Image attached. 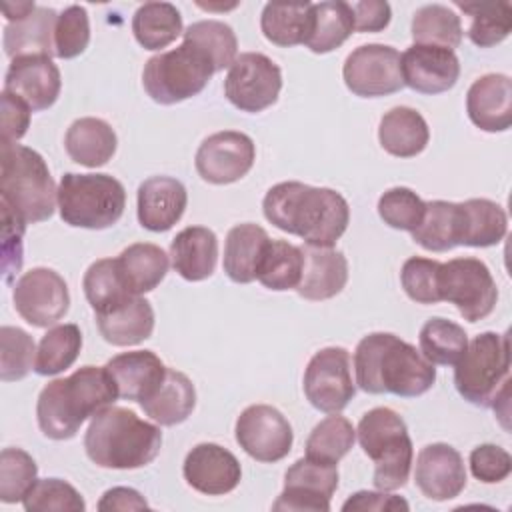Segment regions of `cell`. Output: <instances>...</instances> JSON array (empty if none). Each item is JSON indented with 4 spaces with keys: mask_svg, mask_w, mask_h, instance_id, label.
Instances as JSON below:
<instances>
[{
    "mask_svg": "<svg viewBox=\"0 0 512 512\" xmlns=\"http://www.w3.org/2000/svg\"><path fill=\"white\" fill-rule=\"evenodd\" d=\"M262 210L278 230L324 248H332L350 222V208L342 194L296 180L272 186L262 200Z\"/></svg>",
    "mask_w": 512,
    "mask_h": 512,
    "instance_id": "1",
    "label": "cell"
},
{
    "mask_svg": "<svg viewBox=\"0 0 512 512\" xmlns=\"http://www.w3.org/2000/svg\"><path fill=\"white\" fill-rule=\"evenodd\" d=\"M356 384L368 394L416 398L436 382V368L416 346L390 332L364 336L354 350Z\"/></svg>",
    "mask_w": 512,
    "mask_h": 512,
    "instance_id": "2",
    "label": "cell"
},
{
    "mask_svg": "<svg viewBox=\"0 0 512 512\" xmlns=\"http://www.w3.org/2000/svg\"><path fill=\"white\" fill-rule=\"evenodd\" d=\"M118 390L106 366H82L68 378L48 382L36 402V418L44 436L74 438L88 416L116 402Z\"/></svg>",
    "mask_w": 512,
    "mask_h": 512,
    "instance_id": "3",
    "label": "cell"
},
{
    "mask_svg": "<svg viewBox=\"0 0 512 512\" xmlns=\"http://www.w3.org/2000/svg\"><path fill=\"white\" fill-rule=\"evenodd\" d=\"M162 448V432L122 406H108L92 416L84 450L100 468L134 470L150 464Z\"/></svg>",
    "mask_w": 512,
    "mask_h": 512,
    "instance_id": "4",
    "label": "cell"
},
{
    "mask_svg": "<svg viewBox=\"0 0 512 512\" xmlns=\"http://www.w3.org/2000/svg\"><path fill=\"white\" fill-rule=\"evenodd\" d=\"M0 200L10 204L26 224L44 222L54 214L58 190L44 158L22 144L0 146Z\"/></svg>",
    "mask_w": 512,
    "mask_h": 512,
    "instance_id": "5",
    "label": "cell"
},
{
    "mask_svg": "<svg viewBox=\"0 0 512 512\" xmlns=\"http://www.w3.org/2000/svg\"><path fill=\"white\" fill-rule=\"evenodd\" d=\"M364 454L374 462L372 482L378 490H398L408 482L414 448L406 422L392 408L368 410L356 428Z\"/></svg>",
    "mask_w": 512,
    "mask_h": 512,
    "instance_id": "6",
    "label": "cell"
},
{
    "mask_svg": "<svg viewBox=\"0 0 512 512\" xmlns=\"http://www.w3.org/2000/svg\"><path fill=\"white\" fill-rule=\"evenodd\" d=\"M126 208V190L110 174L66 172L58 186L60 218L74 228L104 230L116 224Z\"/></svg>",
    "mask_w": 512,
    "mask_h": 512,
    "instance_id": "7",
    "label": "cell"
},
{
    "mask_svg": "<svg viewBox=\"0 0 512 512\" xmlns=\"http://www.w3.org/2000/svg\"><path fill=\"white\" fill-rule=\"evenodd\" d=\"M210 58L190 42L160 52L144 64L142 84L146 94L158 104H178L200 94L214 74Z\"/></svg>",
    "mask_w": 512,
    "mask_h": 512,
    "instance_id": "8",
    "label": "cell"
},
{
    "mask_svg": "<svg viewBox=\"0 0 512 512\" xmlns=\"http://www.w3.org/2000/svg\"><path fill=\"white\" fill-rule=\"evenodd\" d=\"M454 366L458 394L470 404L490 406L492 398L510 380L508 336L496 332L474 336Z\"/></svg>",
    "mask_w": 512,
    "mask_h": 512,
    "instance_id": "9",
    "label": "cell"
},
{
    "mask_svg": "<svg viewBox=\"0 0 512 512\" xmlns=\"http://www.w3.org/2000/svg\"><path fill=\"white\" fill-rule=\"evenodd\" d=\"M438 292L468 322H478L492 314L498 300V288L490 268L472 256L452 258L440 264Z\"/></svg>",
    "mask_w": 512,
    "mask_h": 512,
    "instance_id": "10",
    "label": "cell"
},
{
    "mask_svg": "<svg viewBox=\"0 0 512 512\" xmlns=\"http://www.w3.org/2000/svg\"><path fill=\"white\" fill-rule=\"evenodd\" d=\"M282 88L280 66L260 52L236 56L224 78V94L242 112H262L278 100Z\"/></svg>",
    "mask_w": 512,
    "mask_h": 512,
    "instance_id": "11",
    "label": "cell"
},
{
    "mask_svg": "<svg viewBox=\"0 0 512 512\" xmlns=\"http://www.w3.org/2000/svg\"><path fill=\"white\" fill-rule=\"evenodd\" d=\"M304 394L322 412L334 414L348 406L356 394L352 360L346 348L328 346L318 350L304 372Z\"/></svg>",
    "mask_w": 512,
    "mask_h": 512,
    "instance_id": "12",
    "label": "cell"
},
{
    "mask_svg": "<svg viewBox=\"0 0 512 512\" xmlns=\"http://www.w3.org/2000/svg\"><path fill=\"white\" fill-rule=\"evenodd\" d=\"M342 78L348 90L362 98L394 94L404 88L400 52L386 44H362L348 54Z\"/></svg>",
    "mask_w": 512,
    "mask_h": 512,
    "instance_id": "13",
    "label": "cell"
},
{
    "mask_svg": "<svg viewBox=\"0 0 512 512\" xmlns=\"http://www.w3.org/2000/svg\"><path fill=\"white\" fill-rule=\"evenodd\" d=\"M16 312L36 328H48L62 320L70 308V294L64 278L52 268L24 272L12 292Z\"/></svg>",
    "mask_w": 512,
    "mask_h": 512,
    "instance_id": "14",
    "label": "cell"
},
{
    "mask_svg": "<svg viewBox=\"0 0 512 512\" xmlns=\"http://www.w3.org/2000/svg\"><path fill=\"white\" fill-rule=\"evenodd\" d=\"M236 442L258 462H278L292 450L294 432L286 416L268 404L244 408L236 420Z\"/></svg>",
    "mask_w": 512,
    "mask_h": 512,
    "instance_id": "15",
    "label": "cell"
},
{
    "mask_svg": "<svg viewBox=\"0 0 512 512\" xmlns=\"http://www.w3.org/2000/svg\"><path fill=\"white\" fill-rule=\"evenodd\" d=\"M336 488L338 466L304 456L286 470L284 490L272 504V510L328 512Z\"/></svg>",
    "mask_w": 512,
    "mask_h": 512,
    "instance_id": "16",
    "label": "cell"
},
{
    "mask_svg": "<svg viewBox=\"0 0 512 512\" xmlns=\"http://www.w3.org/2000/svg\"><path fill=\"white\" fill-rule=\"evenodd\" d=\"M256 160V146L244 132L222 130L202 140L196 150V172L210 184H232L246 176Z\"/></svg>",
    "mask_w": 512,
    "mask_h": 512,
    "instance_id": "17",
    "label": "cell"
},
{
    "mask_svg": "<svg viewBox=\"0 0 512 512\" xmlns=\"http://www.w3.org/2000/svg\"><path fill=\"white\" fill-rule=\"evenodd\" d=\"M184 480L196 492L206 496H222L232 492L242 478L238 458L220 444H196L184 458Z\"/></svg>",
    "mask_w": 512,
    "mask_h": 512,
    "instance_id": "18",
    "label": "cell"
},
{
    "mask_svg": "<svg viewBox=\"0 0 512 512\" xmlns=\"http://www.w3.org/2000/svg\"><path fill=\"white\" fill-rule=\"evenodd\" d=\"M400 72L404 86L420 94H440L456 84L460 60L454 50L412 44L400 54Z\"/></svg>",
    "mask_w": 512,
    "mask_h": 512,
    "instance_id": "19",
    "label": "cell"
},
{
    "mask_svg": "<svg viewBox=\"0 0 512 512\" xmlns=\"http://www.w3.org/2000/svg\"><path fill=\"white\" fill-rule=\"evenodd\" d=\"M414 480L426 498L436 502L452 500L466 486L464 460L450 444H428L418 452Z\"/></svg>",
    "mask_w": 512,
    "mask_h": 512,
    "instance_id": "20",
    "label": "cell"
},
{
    "mask_svg": "<svg viewBox=\"0 0 512 512\" xmlns=\"http://www.w3.org/2000/svg\"><path fill=\"white\" fill-rule=\"evenodd\" d=\"M60 88V70L50 56H18L4 78V90L22 98L32 112L48 110L58 100Z\"/></svg>",
    "mask_w": 512,
    "mask_h": 512,
    "instance_id": "21",
    "label": "cell"
},
{
    "mask_svg": "<svg viewBox=\"0 0 512 512\" xmlns=\"http://www.w3.org/2000/svg\"><path fill=\"white\" fill-rule=\"evenodd\" d=\"M466 112L484 132H504L512 124V80L506 74H484L466 94Z\"/></svg>",
    "mask_w": 512,
    "mask_h": 512,
    "instance_id": "22",
    "label": "cell"
},
{
    "mask_svg": "<svg viewBox=\"0 0 512 512\" xmlns=\"http://www.w3.org/2000/svg\"><path fill=\"white\" fill-rule=\"evenodd\" d=\"M188 192L172 176H150L138 186V222L150 232L170 230L184 214Z\"/></svg>",
    "mask_w": 512,
    "mask_h": 512,
    "instance_id": "23",
    "label": "cell"
},
{
    "mask_svg": "<svg viewBox=\"0 0 512 512\" xmlns=\"http://www.w3.org/2000/svg\"><path fill=\"white\" fill-rule=\"evenodd\" d=\"M106 370L116 384L118 396L138 404L152 396L166 376L164 362L152 350L122 352L106 362Z\"/></svg>",
    "mask_w": 512,
    "mask_h": 512,
    "instance_id": "24",
    "label": "cell"
},
{
    "mask_svg": "<svg viewBox=\"0 0 512 512\" xmlns=\"http://www.w3.org/2000/svg\"><path fill=\"white\" fill-rule=\"evenodd\" d=\"M304 256L302 278L296 292L306 300H328L348 282V260L340 250L324 246H300Z\"/></svg>",
    "mask_w": 512,
    "mask_h": 512,
    "instance_id": "25",
    "label": "cell"
},
{
    "mask_svg": "<svg viewBox=\"0 0 512 512\" xmlns=\"http://www.w3.org/2000/svg\"><path fill=\"white\" fill-rule=\"evenodd\" d=\"M96 324L108 344L134 346L152 336L154 310L146 298L128 296L126 300L96 312Z\"/></svg>",
    "mask_w": 512,
    "mask_h": 512,
    "instance_id": "26",
    "label": "cell"
},
{
    "mask_svg": "<svg viewBox=\"0 0 512 512\" xmlns=\"http://www.w3.org/2000/svg\"><path fill=\"white\" fill-rule=\"evenodd\" d=\"M174 270L188 282H200L214 274L218 262V238L206 226H188L170 242Z\"/></svg>",
    "mask_w": 512,
    "mask_h": 512,
    "instance_id": "27",
    "label": "cell"
},
{
    "mask_svg": "<svg viewBox=\"0 0 512 512\" xmlns=\"http://www.w3.org/2000/svg\"><path fill=\"white\" fill-rule=\"evenodd\" d=\"M268 244L270 236L258 224L244 222L230 228L224 242L226 276L236 284L254 282Z\"/></svg>",
    "mask_w": 512,
    "mask_h": 512,
    "instance_id": "28",
    "label": "cell"
},
{
    "mask_svg": "<svg viewBox=\"0 0 512 512\" xmlns=\"http://www.w3.org/2000/svg\"><path fill=\"white\" fill-rule=\"evenodd\" d=\"M118 138L114 128L102 118H78L64 136L68 156L86 168L104 166L116 152Z\"/></svg>",
    "mask_w": 512,
    "mask_h": 512,
    "instance_id": "29",
    "label": "cell"
},
{
    "mask_svg": "<svg viewBox=\"0 0 512 512\" xmlns=\"http://www.w3.org/2000/svg\"><path fill=\"white\" fill-rule=\"evenodd\" d=\"M58 14L52 8L36 6V10L4 28V52L10 60L18 56H54V26Z\"/></svg>",
    "mask_w": 512,
    "mask_h": 512,
    "instance_id": "30",
    "label": "cell"
},
{
    "mask_svg": "<svg viewBox=\"0 0 512 512\" xmlns=\"http://www.w3.org/2000/svg\"><path fill=\"white\" fill-rule=\"evenodd\" d=\"M378 140L388 154L396 158H412L426 148L430 130L420 112L408 106H396L382 116Z\"/></svg>",
    "mask_w": 512,
    "mask_h": 512,
    "instance_id": "31",
    "label": "cell"
},
{
    "mask_svg": "<svg viewBox=\"0 0 512 512\" xmlns=\"http://www.w3.org/2000/svg\"><path fill=\"white\" fill-rule=\"evenodd\" d=\"M140 406L146 416H150L160 426H176L184 422L196 406L194 384L186 374L174 368H166L162 384L152 396L142 400Z\"/></svg>",
    "mask_w": 512,
    "mask_h": 512,
    "instance_id": "32",
    "label": "cell"
},
{
    "mask_svg": "<svg viewBox=\"0 0 512 512\" xmlns=\"http://www.w3.org/2000/svg\"><path fill=\"white\" fill-rule=\"evenodd\" d=\"M120 276L132 294H146L154 290L168 272V254L150 242L130 244L116 258Z\"/></svg>",
    "mask_w": 512,
    "mask_h": 512,
    "instance_id": "33",
    "label": "cell"
},
{
    "mask_svg": "<svg viewBox=\"0 0 512 512\" xmlns=\"http://www.w3.org/2000/svg\"><path fill=\"white\" fill-rule=\"evenodd\" d=\"M412 240L430 252H446L462 244V206L460 202H426V214Z\"/></svg>",
    "mask_w": 512,
    "mask_h": 512,
    "instance_id": "34",
    "label": "cell"
},
{
    "mask_svg": "<svg viewBox=\"0 0 512 512\" xmlns=\"http://www.w3.org/2000/svg\"><path fill=\"white\" fill-rule=\"evenodd\" d=\"M462 206V244L486 248L502 242L508 232V216L500 204L488 198H470Z\"/></svg>",
    "mask_w": 512,
    "mask_h": 512,
    "instance_id": "35",
    "label": "cell"
},
{
    "mask_svg": "<svg viewBox=\"0 0 512 512\" xmlns=\"http://www.w3.org/2000/svg\"><path fill=\"white\" fill-rule=\"evenodd\" d=\"M132 32L144 50H160L182 34V16L170 2H144L132 16Z\"/></svg>",
    "mask_w": 512,
    "mask_h": 512,
    "instance_id": "36",
    "label": "cell"
},
{
    "mask_svg": "<svg viewBox=\"0 0 512 512\" xmlns=\"http://www.w3.org/2000/svg\"><path fill=\"white\" fill-rule=\"evenodd\" d=\"M312 26V4L268 2L260 16V28L266 40L276 46L306 44Z\"/></svg>",
    "mask_w": 512,
    "mask_h": 512,
    "instance_id": "37",
    "label": "cell"
},
{
    "mask_svg": "<svg viewBox=\"0 0 512 512\" xmlns=\"http://www.w3.org/2000/svg\"><path fill=\"white\" fill-rule=\"evenodd\" d=\"M354 32V16L348 2H318L312 4V26L306 46L316 54L332 52L342 46Z\"/></svg>",
    "mask_w": 512,
    "mask_h": 512,
    "instance_id": "38",
    "label": "cell"
},
{
    "mask_svg": "<svg viewBox=\"0 0 512 512\" xmlns=\"http://www.w3.org/2000/svg\"><path fill=\"white\" fill-rule=\"evenodd\" d=\"M412 38L414 44L454 50L462 42L460 16L448 6L426 4L412 16Z\"/></svg>",
    "mask_w": 512,
    "mask_h": 512,
    "instance_id": "39",
    "label": "cell"
},
{
    "mask_svg": "<svg viewBox=\"0 0 512 512\" xmlns=\"http://www.w3.org/2000/svg\"><path fill=\"white\" fill-rule=\"evenodd\" d=\"M304 256L302 248L286 240H270L264 258L260 262L256 280L268 290L282 292L300 284Z\"/></svg>",
    "mask_w": 512,
    "mask_h": 512,
    "instance_id": "40",
    "label": "cell"
},
{
    "mask_svg": "<svg viewBox=\"0 0 512 512\" xmlns=\"http://www.w3.org/2000/svg\"><path fill=\"white\" fill-rule=\"evenodd\" d=\"M456 6L470 14L468 38L478 48H490L508 38L512 30L510 2H456Z\"/></svg>",
    "mask_w": 512,
    "mask_h": 512,
    "instance_id": "41",
    "label": "cell"
},
{
    "mask_svg": "<svg viewBox=\"0 0 512 512\" xmlns=\"http://www.w3.org/2000/svg\"><path fill=\"white\" fill-rule=\"evenodd\" d=\"M82 350V332L76 324H58L50 328L36 350L34 370L40 376H54L70 368Z\"/></svg>",
    "mask_w": 512,
    "mask_h": 512,
    "instance_id": "42",
    "label": "cell"
},
{
    "mask_svg": "<svg viewBox=\"0 0 512 512\" xmlns=\"http://www.w3.org/2000/svg\"><path fill=\"white\" fill-rule=\"evenodd\" d=\"M420 352L432 364L454 366L468 346L464 328L452 320L434 316L420 328Z\"/></svg>",
    "mask_w": 512,
    "mask_h": 512,
    "instance_id": "43",
    "label": "cell"
},
{
    "mask_svg": "<svg viewBox=\"0 0 512 512\" xmlns=\"http://www.w3.org/2000/svg\"><path fill=\"white\" fill-rule=\"evenodd\" d=\"M354 440L356 430L352 422L334 412L332 416H326L312 428L306 440V456L320 462L338 464L340 458H344L350 452Z\"/></svg>",
    "mask_w": 512,
    "mask_h": 512,
    "instance_id": "44",
    "label": "cell"
},
{
    "mask_svg": "<svg viewBox=\"0 0 512 512\" xmlns=\"http://www.w3.org/2000/svg\"><path fill=\"white\" fill-rule=\"evenodd\" d=\"M184 42L200 48L212 62L214 70L220 72L230 68L236 60L238 40L234 30L220 20H198L182 32Z\"/></svg>",
    "mask_w": 512,
    "mask_h": 512,
    "instance_id": "45",
    "label": "cell"
},
{
    "mask_svg": "<svg viewBox=\"0 0 512 512\" xmlns=\"http://www.w3.org/2000/svg\"><path fill=\"white\" fill-rule=\"evenodd\" d=\"M82 288H84V296L90 302V306L94 308V312H102V310L126 300L128 296H138L126 288V284L120 276L116 258H102V260L92 262L84 274Z\"/></svg>",
    "mask_w": 512,
    "mask_h": 512,
    "instance_id": "46",
    "label": "cell"
},
{
    "mask_svg": "<svg viewBox=\"0 0 512 512\" xmlns=\"http://www.w3.org/2000/svg\"><path fill=\"white\" fill-rule=\"evenodd\" d=\"M38 466L22 448H4L0 454V500L22 502L36 484Z\"/></svg>",
    "mask_w": 512,
    "mask_h": 512,
    "instance_id": "47",
    "label": "cell"
},
{
    "mask_svg": "<svg viewBox=\"0 0 512 512\" xmlns=\"http://www.w3.org/2000/svg\"><path fill=\"white\" fill-rule=\"evenodd\" d=\"M36 364V344L28 332L14 326L0 328V378L22 380Z\"/></svg>",
    "mask_w": 512,
    "mask_h": 512,
    "instance_id": "48",
    "label": "cell"
},
{
    "mask_svg": "<svg viewBox=\"0 0 512 512\" xmlns=\"http://www.w3.org/2000/svg\"><path fill=\"white\" fill-rule=\"evenodd\" d=\"M22 504L26 512H82L86 508L80 492L60 478L36 480Z\"/></svg>",
    "mask_w": 512,
    "mask_h": 512,
    "instance_id": "49",
    "label": "cell"
},
{
    "mask_svg": "<svg viewBox=\"0 0 512 512\" xmlns=\"http://www.w3.org/2000/svg\"><path fill=\"white\" fill-rule=\"evenodd\" d=\"M378 214L390 228L412 232L420 226L426 214V202L414 190L396 186L380 196Z\"/></svg>",
    "mask_w": 512,
    "mask_h": 512,
    "instance_id": "50",
    "label": "cell"
},
{
    "mask_svg": "<svg viewBox=\"0 0 512 512\" xmlns=\"http://www.w3.org/2000/svg\"><path fill=\"white\" fill-rule=\"evenodd\" d=\"M90 42V20L84 6L72 4L58 14L54 26V56L56 58H76Z\"/></svg>",
    "mask_w": 512,
    "mask_h": 512,
    "instance_id": "51",
    "label": "cell"
},
{
    "mask_svg": "<svg viewBox=\"0 0 512 512\" xmlns=\"http://www.w3.org/2000/svg\"><path fill=\"white\" fill-rule=\"evenodd\" d=\"M440 264L438 260L422 256H412L402 264L400 282L410 300L418 304H436L442 300L438 292Z\"/></svg>",
    "mask_w": 512,
    "mask_h": 512,
    "instance_id": "52",
    "label": "cell"
},
{
    "mask_svg": "<svg viewBox=\"0 0 512 512\" xmlns=\"http://www.w3.org/2000/svg\"><path fill=\"white\" fill-rule=\"evenodd\" d=\"M2 212V272L4 280L10 282L22 268V236L26 230V220L6 202L0 200Z\"/></svg>",
    "mask_w": 512,
    "mask_h": 512,
    "instance_id": "53",
    "label": "cell"
},
{
    "mask_svg": "<svg viewBox=\"0 0 512 512\" xmlns=\"http://www.w3.org/2000/svg\"><path fill=\"white\" fill-rule=\"evenodd\" d=\"M470 470L480 482H502L512 472V458L502 446L480 444L470 452Z\"/></svg>",
    "mask_w": 512,
    "mask_h": 512,
    "instance_id": "54",
    "label": "cell"
},
{
    "mask_svg": "<svg viewBox=\"0 0 512 512\" xmlns=\"http://www.w3.org/2000/svg\"><path fill=\"white\" fill-rule=\"evenodd\" d=\"M30 112V106L22 98L2 90V142L16 144L26 134Z\"/></svg>",
    "mask_w": 512,
    "mask_h": 512,
    "instance_id": "55",
    "label": "cell"
},
{
    "mask_svg": "<svg viewBox=\"0 0 512 512\" xmlns=\"http://www.w3.org/2000/svg\"><path fill=\"white\" fill-rule=\"evenodd\" d=\"M350 8L354 16V30L358 32H380L390 24L392 18L390 4L382 0L352 2Z\"/></svg>",
    "mask_w": 512,
    "mask_h": 512,
    "instance_id": "56",
    "label": "cell"
},
{
    "mask_svg": "<svg viewBox=\"0 0 512 512\" xmlns=\"http://www.w3.org/2000/svg\"><path fill=\"white\" fill-rule=\"evenodd\" d=\"M344 512L350 510H368V512H392V510H408V502L400 496L394 494H386L384 490L378 492H370V490H360L356 494H352L344 504H342Z\"/></svg>",
    "mask_w": 512,
    "mask_h": 512,
    "instance_id": "57",
    "label": "cell"
},
{
    "mask_svg": "<svg viewBox=\"0 0 512 512\" xmlns=\"http://www.w3.org/2000/svg\"><path fill=\"white\" fill-rule=\"evenodd\" d=\"M148 502L146 498L134 490V488H126V486H116L110 488L102 494L100 502H98V510H146Z\"/></svg>",
    "mask_w": 512,
    "mask_h": 512,
    "instance_id": "58",
    "label": "cell"
},
{
    "mask_svg": "<svg viewBox=\"0 0 512 512\" xmlns=\"http://www.w3.org/2000/svg\"><path fill=\"white\" fill-rule=\"evenodd\" d=\"M36 10L34 2H4L2 4V12L6 16L8 22H18L28 18L32 12Z\"/></svg>",
    "mask_w": 512,
    "mask_h": 512,
    "instance_id": "59",
    "label": "cell"
}]
</instances>
